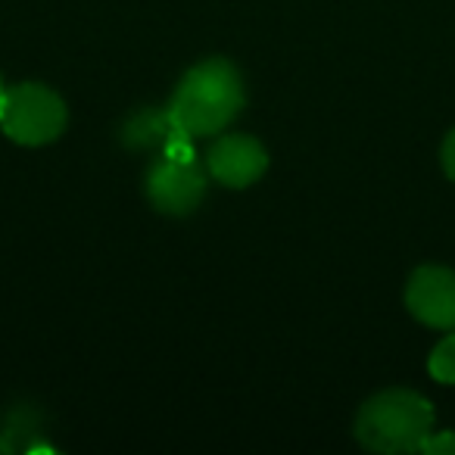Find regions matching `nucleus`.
<instances>
[{
    "instance_id": "f257e3e1",
    "label": "nucleus",
    "mask_w": 455,
    "mask_h": 455,
    "mask_svg": "<svg viewBox=\"0 0 455 455\" xmlns=\"http://www.w3.org/2000/svg\"><path fill=\"white\" fill-rule=\"evenodd\" d=\"M243 107V82L228 60H206L181 78L172 97V119L190 138H206L237 119Z\"/></svg>"
},
{
    "instance_id": "f03ea898",
    "label": "nucleus",
    "mask_w": 455,
    "mask_h": 455,
    "mask_svg": "<svg viewBox=\"0 0 455 455\" xmlns=\"http://www.w3.org/2000/svg\"><path fill=\"white\" fill-rule=\"evenodd\" d=\"M434 427V405L415 390H384L362 405L355 436L365 449L384 455L421 452Z\"/></svg>"
},
{
    "instance_id": "7ed1b4c3",
    "label": "nucleus",
    "mask_w": 455,
    "mask_h": 455,
    "mask_svg": "<svg viewBox=\"0 0 455 455\" xmlns=\"http://www.w3.org/2000/svg\"><path fill=\"white\" fill-rule=\"evenodd\" d=\"M0 128L16 144H51L66 128V107L44 84H16L0 94Z\"/></svg>"
},
{
    "instance_id": "20e7f679",
    "label": "nucleus",
    "mask_w": 455,
    "mask_h": 455,
    "mask_svg": "<svg viewBox=\"0 0 455 455\" xmlns=\"http://www.w3.org/2000/svg\"><path fill=\"white\" fill-rule=\"evenodd\" d=\"M405 306L427 328L455 331V272L443 266H421L409 278Z\"/></svg>"
},
{
    "instance_id": "39448f33",
    "label": "nucleus",
    "mask_w": 455,
    "mask_h": 455,
    "mask_svg": "<svg viewBox=\"0 0 455 455\" xmlns=\"http://www.w3.org/2000/svg\"><path fill=\"white\" fill-rule=\"evenodd\" d=\"M203 194H206V178L196 163H172L163 156L147 175V196L165 215L194 212Z\"/></svg>"
},
{
    "instance_id": "423d86ee",
    "label": "nucleus",
    "mask_w": 455,
    "mask_h": 455,
    "mask_svg": "<svg viewBox=\"0 0 455 455\" xmlns=\"http://www.w3.org/2000/svg\"><path fill=\"white\" fill-rule=\"evenodd\" d=\"M209 175L225 188H250L268 169V153L256 138L247 134H225L206 156Z\"/></svg>"
},
{
    "instance_id": "0eeeda50",
    "label": "nucleus",
    "mask_w": 455,
    "mask_h": 455,
    "mask_svg": "<svg viewBox=\"0 0 455 455\" xmlns=\"http://www.w3.org/2000/svg\"><path fill=\"white\" fill-rule=\"evenodd\" d=\"M172 128H175V119H172L169 109H165V113H138L125 125L122 138H125V144L134 147V150H144V147H153V144H165Z\"/></svg>"
},
{
    "instance_id": "6e6552de",
    "label": "nucleus",
    "mask_w": 455,
    "mask_h": 455,
    "mask_svg": "<svg viewBox=\"0 0 455 455\" xmlns=\"http://www.w3.org/2000/svg\"><path fill=\"white\" fill-rule=\"evenodd\" d=\"M427 371L440 384H455V331L434 347V353L427 359Z\"/></svg>"
},
{
    "instance_id": "1a4fd4ad",
    "label": "nucleus",
    "mask_w": 455,
    "mask_h": 455,
    "mask_svg": "<svg viewBox=\"0 0 455 455\" xmlns=\"http://www.w3.org/2000/svg\"><path fill=\"white\" fill-rule=\"evenodd\" d=\"M421 452H427V455H455V430L427 434V440L421 443Z\"/></svg>"
},
{
    "instance_id": "9d476101",
    "label": "nucleus",
    "mask_w": 455,
    "mask_h": 455,
    "mask_svg": "<svg viewBox=\"0 0 455 455\" xmlns=\"http://www.w3.org/2000/svg\"><path fill=\"white\" fill-rule=\"evenodd\" d=\"M440 159H443V172H446V175L455 181V128L446 134V140H443V153H440Z\"/></svg>"
},
{
    "instance_id": "9b49d317",
    "label": "nucleus",
    "mask_w": 455,
    "mask_h": 455,
    "mask_svg": "<svg viewBox=\"0 0 455 455\" xmlns=\"http://www.w3.org/2000/svg\"><path fill=\"white\" fill-rule=\"evenodd\" d=\"M0 94H4V91H0Z\"/></svg>"
}]
</instances>
